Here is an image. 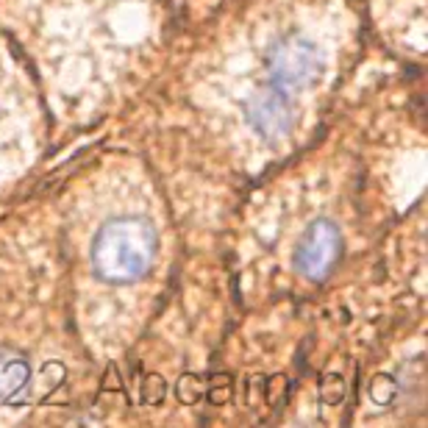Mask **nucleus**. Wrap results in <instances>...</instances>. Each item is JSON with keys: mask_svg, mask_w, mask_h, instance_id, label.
<instances>
[{"mask_svg": "<svg viewBox=\"0 0 428 428\" xmlns=\"http://www.w3.org/2000/svg\"><path fill=\"white\" fill-rule=\"evenodd\" d=\"M265 389V378L262 375H253V378H248V406H256V400H259V392Z\"/></svg>", "mask_w": 428, "mask_h": 428, "instance_id": "13", "label": "nucleus"}, {"mask_svg": "<svg viewBox=\"0 0 428 428\" xmlns=\"http://www.w3.org/2000/svg\"><path fill=\"white\" fill-rule=\"evenodd\" d=\"M345 392H348V386H345V378L339 373H328L320 384V400L326 406H339L345 400Z\"/></svg>", "mask_w": 428, "mask_h": 428, "instance_id": "7", "label": "nucleus"}, {"mask_svg": "<svg viewBox=\"0 0 428 428\" xmlns=\"http://www.w3.org/2000/svg\"><path fill=\"white\" fill-rule=\"evenodd\" d=\"M251 123L259 134L265 136H281L289 131L292 117H289V103L278 89H267L262 92L253 103H251Z\"/></svg>", "mask_w": 428, "mask_h": 428, "instance_id": "4", "label": "nucleus"}, {"mask_svg": "<svg viewBox=\"0 0 428 428\" xmlns=\"http://www.w3.org/2000/svg\"><path fill=\"white\" fill-rule=\"evenodd\" d=\"M203 395H206V398H208V403H214V406H223V403H229V400H231V395H234L231 375H229V373H214V375L208 378V389H206Z\"/></svg>", "mask_w": 428, "mask_h": 428, "instance_id": "6", "label": "nucleus"}, {"mask_svg": "<svg viewBox=\"0 0 428 428\" xmlns=\"http://www.w3.org/2000/svg\"><path fill=\"white\" fill-rule=\"evenodd\" d=\"M273 78L281 87H306L317 78L320 70V59L312 42L306 39H287L284 45H278V51L273 53Z\"/></svg>", "mask_w": 428, "mask_h": 428, "instance_id": "3", "label": "nucleus"}, {"mask_svg": "<svg viewBox=\"0 0 428 428\" xmlns=\"http://www.w3.org/2000/svg\"><path fill=\"white\" fill-rule=\"evenodd\" d=\"M342 251V240H339V229L328 220H317L301 240L298 251H295V267L301 276H306L309 281H323Z\"/></svg>", "mask_w": 428, "mask_h": 428, "instance_id": "2", "label": "nucleus"}, {"mask_svg": "<svg viewBox=\"0 0 428 428\" xmlns=\"http://www.w3.org/2000/svg\"><path fill=\"white\" fill-rule=\"evenodd\" d=\"M156 253V234L136 217H120L100 229L92 242V270L112 284H128L148 273Z\"/></svg>", "mask_w": 428, "mask_h": 428, "instance_id": "1", "label": "nucleus"}, {"mask_svg": "<svg viewBox=\"0 0 428 428\" xmlns=\"http://www.w3.org/2000/svg\"><path fill=\"white\" fill-rule=\"evenodd\" d=\"M287 389H289L287 375L276 373V375L265 378V389H262V392H265L267 406H270V409H281V406H284V400H287Z\"/></svg>", "mask_w": 428, "mask_h": 428, "instance_id": "8", "label": "nucleus"}, {"mask_svg": "<svg viewBox=\"0 0 428 428\" xmlns=\"http://www.w3.org/2000/svg\"><path fill=\"white\" fill-rule=\"evenodd\" d=\"M395 392H398V386L389 375H375L373 384H370V395H373L375 403H389L395 398Z\"/></svg>", "mask_w": 428, "mask_h": 428, "instance_id": "10", "label": "nucleus"}, {"mask_svg": "<svg viewBox=\"0 0 428 428\" xmlns=\"http://www.w3.org/2000/svg\"><path fill=\"white\" fill-rule=\"evenodd\" d=\"M164 395H167V384H164V378L156 375V373L145 375V384H142V400H145L148 406H153V403H161Z\"/></svg>", "mask_w": 428, "mask_h": 428, "instance_id": "9", "label": "nucleus"}, {"mask_svg": "<svg viewBox=\"0 0 428 428\" xmlns=\"http://www.w3.org/2000/svg\"><path fill=\"white\" fill-rule=\"evenodd\" d=\"M103 392H120V370L117 364H109L103 373Z\"/></svg>", "mask_w": 428, "mask_h": 428, "instance_id": "12", "label": "nucleus"}, {"mask_svg": "<svg viewBox=\"0 0 428 428\" xmlns=\"http://www.w3.org/2000/svg\"><path fill=\"white\" fill-rule=\"evenodd\" d=\"M28 381V367L23 362H12L6 367V384H9V395H20L23 386Z\"/></svg>", "mask_w": 428, "mask_h": 428, "instance_id": "11", "label": "nucleus"}, {"mask_svg": "<svg viewBox=\"0 0 428 428\" xmlns=\"http://www.w3.org/2000/svg\"><path fill=\"white\" fill-rule=\"evenodd\" d=\"M203 392H206V384H203L195 373H184V375L178 378V384H175V398H178L184 406L197 403V400L203 398Z\"/></svg>", "mask_w": 428, "mask_h": 428, "instance_id": "5", "label": "nucleus"}]
</instances>
